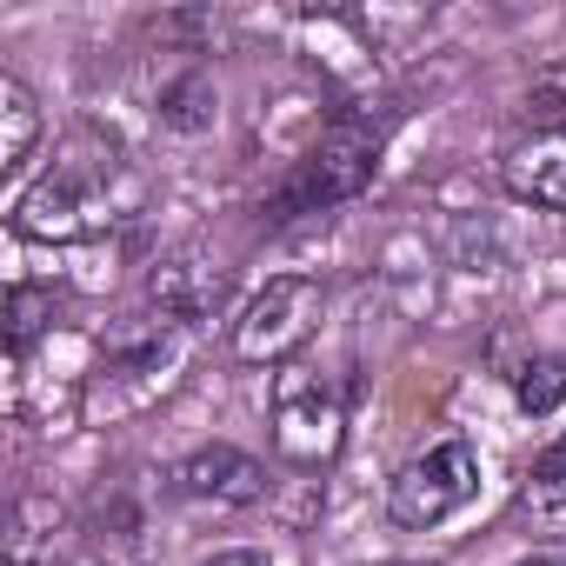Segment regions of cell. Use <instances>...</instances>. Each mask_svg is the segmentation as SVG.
<instances>
[{
  "mask_svg": "<svg viewBox=\"0 0 566 566\" xmlns=\"http://www.w3.org/2000/svg\"><path fill=\"white\" fill-rule=\"evenodd\" d=\"M200 566H273V559L253 553V546H227V553H213V559H200Z\"/></svg>",
  "mask_w": 566,
  "mask_h": 566,
  "instance_id": "14",
  "label": "cell"
},
{
  "mask_svg": "<svg viewBox=\"0 0 566 566\" xmlns=\"http://www.w3.org/2000/svg\"><path fill=\"white\" fill-rule=\"evenodd\" d=\"M520 506H526V520H533V526H546V533H559V539H566V440H559L533 473H526Z\"/></svg>",
  "mask_w": 566,
  "mask_h": 566,
  "instance_id": "11",
  "label": "cell"
},
{
  "mask_svg": "<svg viewBox=\"0 0 566 566\" xmlns=\"http://www.w3.org/2000/svg\"><path fill=\"white\" fill-rule=\"evenodd\" d=\"M147 294H154V307H160L167 321L193 327V321L220 314V301H227V273H213V266H207V260H193V253H174V260H160V266H154Z\"/></svg>",
  "mask_w": 566,
  "mask_h": 566,
  "instance_id": "7",
  "label": "cell"
},
{
  "mask_svg": "<svg viewBox=\"0 0 566 566\" xmlns=\"http://www.w3.org/2000/svg\"><path fill=\"white\" fill-rule=\"evenodd\" d=\"M321 321V287L314 280H266L247 301L240 327H233V354L240 360H287Z\"/></svg>",
  "mask_w": 566,
  "mask_h": 566,
  "instance_id": "5",
  "label": "cell"
},
{
  "mask_svg": "<svg viewBox=\"0 0 566 566\" xmlns=\"http://www.w3.org/2000/svg\"><path fill=\"white\" fill-rule=\"evenodd\" d=\"M340 400L314 367H280L273 374V447L294 467H327L340 453Z\"/></svg>",
  "mask_w": 566,
  "mask_h": 566,
  "instance_id": "2",
  "label": "cell"
},
{
  "mask_svg": "<svg viewBox=\"0 0 566 566\" xmlns=\"http://www.w3.org/2000/svg\"><path fill=\"white\" fill-rule=\"evenodd\" d=\"M380 147H387V114H354V120H334L307 154L301 167L280 180V193L266 200V220H307V213H327L340 200H354L374 167H380Z\"/></svg>",
  "mask_w": 566,
  "mask_h": 566,
  "instance_id": "1",
  "label": "cell"
},
{
  "mask_svg": "<svg viewBox=\"0 0 566 566\" xmlns=\"http://www.w3.org/2000/svg\"><path fill=\"white\" fill-rule=\"evenodd\" d=\"M520 566H553V559H520Z\"/></svg>",
  "mask_w": 566,
  "mask_h": 566,
  "instance_id": "15",
  "label": "cell"
},
{
  "mask_svg": "<svg viewBox=\"0 0 566 566\" xmlns=\"http://www.w3.org/2000/svg\"><path fill=\"white\" fill-rule=\"evenodd\" d=\"M41 314H54V294H41V287H14L8 294V340H14V354H28V340L41 334Z\"/></svg>",
  "mask_w": 566,
  "mask_h": 566,
  "instance_id": "13",
  "label": "cell"
},
{
  "mask_svg": "<svg viewBox=\"0 0 566 566\" xmlns=\"http://www.w3.org/2000/svg\"><path fill=\"white\" fill-rule=\"evenodd\" d=\"M174 134H207L213 120H220V94H213V81L207 74H180V81H167L160 87V107H154Z\"/></svg>",
  "mask_w": 566,
  "mask_h": 566,
  "instance_id": "10",
  "label": "cell"
},
{
  "mask_svg": "<svg viewBox=\"0 0 566 566\" xmlns=\"http://www.w3.org/2000/svg\"><path fill=\"white\" fill-rule=\"evenodd\" d=\"M107 174H114V154H101L94 167H81V160L48 167V174L14 200V227L34 233V240H74V233H87V227L101 220V187H107Z\"/></svg>",
  "mask_w": 566,
  "mask_h": 566,
  "instance_id": "4",
  "label": "cell"
},
{
  "mask_svg": "<svg viewBox=\"0 0 566 566\" xmlns=\"http://www.w3.org/2000/svg\"><path fill=\"white\" fill-rule=\"evenodd\" d=\"M473 486H480V453H473L467 440H433L427 453H413V460L394 473L387 506H394L400 526H440L453 506L473 500Z\"/></svg>",
  "mask_w": 566,
  "mask_h": 566,
  "instance_id": "3",
  "label": "cell"
},
{
  "mask_svg": "<svg viewBox=\"0 0 566 566\" xmlns=\"http://www.w3.org/2000/svg\"><path fill=\"white\" fill-rule=\"evenodd\" d=\"M506 187L533 207L566 213V127H539L533 140H520L506 154Z\"/></svg>",
  "mask_w": 566,
  "mask_h": 566,
  "instance_id": "8",
  "label": "cell"
},
{
  "mask_svg": "<svg viewBox=\"0 0 566 566\" xmlns=\"http://www.w3.org/2000/svg\"><path fill=\"white\" fill-rule=\"evenodd\" d=\"M34 134H41V101L28 94V81L0 74V174H14L28 160Z\"/></svg>",
  "mask_w": 566,
  "mask_h": 566,
  "instance_id": "9",
  "label": "cell"
},
{
  "mask_svg": "<svg viewBox=\"0 0 566 566\" xmlns=\"http://www.w3.org/2000/svg\"><path fill=\"white\" fill-rule=\"evenodd\" d=\"M513 400H520V413H553V407L566 400V354L526 360V367L513 374Z\"/></svg>",
  "mask_w": 566,
  "mask_h": 566,
  "instance_id": "12",
  "label": "cell"
},
{
  "mask_svg": "<svg viewBox=\"0 0 566 566\" xmlns=\"http://www.w3.org/2000/svg\"><path fill=\"white\" fill-rule=\"evenodd\" d=\"M174 480H180L187 500H213V506H253V500L266 493L260 460H247L240 447H200V453L180 460Z\"/></svg>",
  "mask_w": 566,
  "mask_h": 566,
  "instance_id": "6",
  "label": "cell"
}]
</instances>
